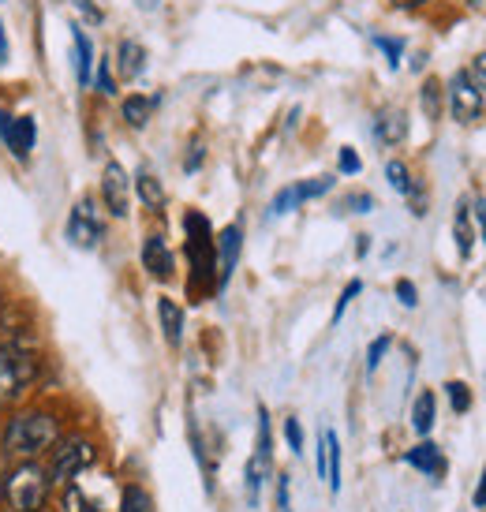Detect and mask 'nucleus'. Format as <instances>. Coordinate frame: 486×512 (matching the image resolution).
Returning <instances> with one entry per match:
<instances>
[{"label":"nucleus","mask_w":486,"mask_h":512,"mask_svg":"<svg viewBox=\"0 0 486 512\" xmlns=\"http://www.w3.org/2000/svg\"><path fill=\"white\" fill-rule=\"evenodd\" d=\"M139 4H143V8H158L161 0H139Z\"/></svg>","instance_id":"44"},{"label":"nucleus","mask_w":486,"mask_h":512,"mask_svg":"<svg viewBox=\"0 0 486 512\" xmlns=\"http://www.w3.org/2000/svg\"><path fill=\"white\" fill-rule=\"evenodd\" d=\"M468 4H479V0H468Z\"/></svg>","instance_id":"45"},{"label":"nucleus","mask_w":486,"mask_h":512,"mask_svg":"<svg viewBox=\"0 0 486 512\" xmlns=\"http://www.w3.org/2000/svg\"><path fill=\"white\" fill-rule=\"evenodd\" d=\"M94 83H98L101 94H116L113 72H109V60H98V75H94Z\"/></svg>","instance_id":"36"},{"label":"nucleus","mask_w":486,"mask_h":512,"mask_svg":"<svg viewBox=\"0 0 486 512\" xmlns=\"http://www.w3.org/2000/svg\"><path fill=\"white\" fill-rule=\"evenodd\" d=\"M348 206H352V214H371L374 199H371V195H352V199H348Z\"/></svg>","instance_id":"38"},{"label":"nucleus","mask_w":486,"mask_h":512,"mask_svg":"<svg viewBox=\"0 0 486 512\" xmlns=\"http://www.w3.org/2000/svg\"><path fill=\"white\" fill-rule=\"evenodd\" d=\"M158 318H161V333H165V341L169 344L184 341V311L176 307V299H161Z\"/></svg>","instance_id":"19"},{"label":"nucleus","mask_w":486,"mask_h":512,"mask_svg":"<svg viewBox=\"0 0 486 512\" xmlns=\"http://www.w3.org/2000/svg\"><path fill=\"white\" fill-rule=\"evenodd\" d=\"M0 60H8V38H4V23H0Z\"/></svg>","instance_id":"42"},{"label":"nucleus","mask_w":486,"mask_h":512,"mask_svg":"<svg viewBox=\"0 0 486 512\" xmlns=\"http://www.w3.org/2000/svg\"><path fill=\"white\" fill-rule=\"evenodd\" d=\"M38 378V363L12 344L0 341V412L15 408L19 400L27 397L30 382Z\"/></svg>","instance_id":"3"},{"label":"nucleus","mask_w":486,"mask_h":512,"mask_svg":"<svg viewBox=\"0 0 486 512\" xmlns=\"http://www.w3.org/2000/svg\"><path fill=\"white\" fill-rule=\"evenodd\" d=\"M135 195L146 202V210H154V214L165 210V187H161V180L154 172H139L135 176Z\"/></svg>","instance_id":"20"},{"label":"nucleus","mask_w":486,"mask_h":512,"mask_svg":"<svg viewBox=\"0 0 486 512\" xmlns=\"http://www.w3.org/2000/svg\"><path fill=\"white\" fill-rule=\"evenodd\" d=\"M75 8H79V15H83L86 23H94V27L105 19V12L98 8V0H75Z\"/></svg>","instance_id":"35"},{"label":"nucleus","mask_w":486,"mask_h":512,"mask_svg":"<svg viewBox=\"0 0 486 512\" xmlns=\"http://www.w3.org/2000/svg\"><path fill=\"white\" fill-rule=\"evenodd\" d=\"M0 139H4V146L12 150V157L27 161L34 143H38V128H34L30 116H12L0 109Z\"/></svg>","instance_id":"10"},{"label":"nucleus","mask_w":486,"mask_h":512,"mask_svg":"<svg viewBox=\"0 0 486 512\" xmlns=\"http://www.w3.org/2000/svg\"><path fill=\"white\" fill-rule=\"evenodd\" d=\"M8 512H15V509H8Z\"/></svg>","instance_id":"46"},{"label":"nucleus","mask_w":486,"mask_h":512,"mask_svg":"<svg viewBox=\"0 0 486 512\" xmlns=\"http://www.w3.org/2000/svg\"><path fill=\"white\" fill-rule=\"evenodd\" d=\"M434 415H438V400H434V393H419L412 404L415 434H430V430H434Z\"/></svg>","instance_id":"22"},{"label":"nucleus","mask_w":486,"mask_h":512,"mask_svg":"<svg viewBox=\"0 0 486 512\" xmlns=\"http://www.w3.org/2000/svg\"><path fill=\"white\" fill-rule=\"evenodd\" d=\"M154 105L158 101L146 98V94H131V98H124V120H128L131 128H146L150 116H154Z\"/></svg>","instance_id":"23"},{"label":"nucleus","mask_w":486,"mask_h":512,"mask_svg":"<svg viewBox=\"0 0 486 512\" xmlns=\"http://www.w3.org/2000/svg\"><path fill=\"white\" fill-rule=\"evenodd\" d=\"M386 180H389V187H393L397 195H408V199H415V180H412V172H408V165H404V161H389Z\"/></svg>","instance_id":"24"},{"label":"nucleus","mask_w":486,"mask_h":512,"mask_svg":"<svg viewBox=\"0 0 486 512\" xmlns=\"http://www.w3.org/2000/svg\"><path fill=\"white\" fill-rule=\"evenodd\" d=\"M404 464H412L415 471H423L427 479H438V475H445L442 449H438V445H430V441H423V445L408 449V453H404Z\"/></svg>","instance_id":"13"},{"label":"nucleus","mask_w":486,"mask_h":512,"mask_svg":"<svg viewBox=\"0 0 486 512\" xmlns=\"http://www.w3.org/2000/svg\"><path fill=\"white\" fill-rule=\"evenodd\" d=\"M101 199H105V210L113 217H128L131 210V180L120 161H109L105 172H101Z\"/></svg>","instance_id":"9"},{"label":"nucleus","mask_w":486,"mask_h":512,"mask_svg":"<svg viewBox=\"0 0 486 512\" xmlns=\"http://www.w3.org/2000/svg\"><path fill=\"white\" fill-rule=\"evenodd\" d=\"M397 299H401L404 307H415V303H419V292H415L412 281H404V277L397 281Z\"/></svg>","instance_id":"37"},{"label":"nucleus","mask_w":486,"mask_h":512,"mask_svg":"<svg viewBox=\"0 0 486 512\" xmlns=\"http://www.w3.org/2000/svg\"><path fill=\"white\" fill-rule=\"evenodd\" d=\"M116 68H120V75H124V79H139V75L146 72V49L139 42L124 38V42H120V49H116Z\"/></svg>","instance_id":"16"},{"label":"nucleus","mask_w":486,"mask_h":512,"mask_svg":"<svg viewBox=\"0 0 486 512\" xmlns=\"http://www.w3.org/2000/svg\"><path fill=\"white\" fill-rule=\"evenodd\" d=\"M94 445L86 438H68L60 441L57 449H53V464H49V479H57V483H75L79 475H83L90 464H94Z\"/></svg>","instance_id":"6"},{"label":"nucleus","mask_w":486,"mask_h":512,"mask_svg":"<svg viewBox=\"0 0 486 512\" xmlns=\"http://www.w3.org/2000/svg\"><path fill=\"white\" fill-rule=\"evenodd\" d=\"M374 135H378L386 146L401 143L404 135H408V120H404L401 109H386V113H378V120H374Z\"/></svg>","instance_id":"17"},{"label":"nucleus","mask_w":486,"mask_h":512,"mask_svg":"<svg viewBox=\"0 0 486 512\" xmlns=\"http://www.w3.org/2000/svg\"><path fill=\"white\" fill-rule=\"evenodd\" d=\"M442 98H445L442 83H438V79H427V83H423V94H419L427 120H438V116H442Z\"/></svg>","instance_id":"26"},{"label":"nucleus","mask_w":486,"mask_h":512,"mask_svg":"<svg viewBox=\"0 0 486 512\" xmlns=\"http://www.w3.org/2000/svg\"><path fill=\"white\" fill-rule=\"evenodd\" d=\"M374 45H378V49H382V53H386L389 68H397V64H401L404 42H397V38H382V34H378V38H374Z\"/></svg>","instance_id":"31"},{"label":"nucleus","mask_w":486,"mask_h":512,"mask_svg":"<svg viewBox=\"0 0 486 512\" xmlns=\"http://www.w3.org/2000/svg\"><path fill=\"white\" fill-rule=\"evenodd\" d=\"M445 94H449V116H453L457 124H472V120H479V113H483V94L475 90L468 72L453 75Z\"/></svg>","instance_id":"8"},{"label":"nucleus","mask_w":486,"mask_h":512,"mask_svg":"<svg viewBox=\"0 0 486 512\" xmlns=\"http://www.w3.org/2000/svg\"><path fill=\"white\" fill-rule=\"evenodd\" d=\"M359 292H363V281H348V285H344L341 299H337V307H333V322H341L344 311H348V303H352V299H356Z\"/></svg>","instance_id":"30"},{"label":"nucleus","mask_w":486,"mask_h":512,"mask_svg":"<svg viewBox=\"0 0 486 512\" xmlns=\"http://www.w3.org/2000/svg\"><path fill=\"white\" fill-rule=\"evenodd\" d=\"M322 441H326V483L337 494L341 490V438L333 430H322Z\"/></svg>","instance_id":"21"},{"label":"nucleus","mask_w":486,"mask_h":512,"mask_svg":"<svg viewBox=\"0 0 486 512\" xmlns=\"http://www.w3.org/2000/svg\"><path fill=\"white\" fill-rule=\"evenodd\" d=\"M475 221H479V232H483V240H486V206L483 202H475Z\"/></svg>","instance_id":"41"},{"label":"nucleus","mask_w":486,"mask_h":512,"mask_svg":"<svg viewBox=\"0 0 486 512\" xmlns=\"http://www.w3.org/2000/svg\"><path fill=\"white\" fill-rule=\"evenodd\" d=\"M60 441V427L53 412H15L8 427L0 434V449L12 460H38L45 449H53Z\"/></svg>","instance_id":"1"},{"label":"nucleus","mask_w":486,"mask_h":512,"mask_svg":"<svg viewBox=\"0 0 486 512\" xmlns=\"http://www.w3.org/2000/svg\"><path fill=\"white\" fill-rule=\"evenodd\" d=\"M445 397H449V404H453V412H460V415L472 408V393H468V385H464V382L445 385Z\"/></svg>","instance_id":"28"},{"label":"nucleus","mask_w":486,"mask_h":512,"mask_svg":"<svg viewBox=\"0 0 486 512\" xmlns=\"http://www.w3.org/2000/svg\"><path fill=\"white\" fill-rule=\"evenodd\" d=\"M329 187H333V176H315V180H303V184H292V195H296V206L311 199H322Z\"/></svg>","instance_id":"25"},{"label":"nucleus","mask_w":486,"mask_h":512,"mask_svg":"<svg viewBox=\"0 0 486 512\" xmlns=\"http://www.w3.org/2000/svg\"><path fill=\"white\" fill-rule=\"evenodd\" d=\"M120 512H154V501L143 486H124L120 494Z\"/></svg>","instance_id":"27"},{"label":"nucleus","mask_w":486,"mask_h":512,"mask_svg":"<svg viewBox=\"0 0 486 512\" xmlns=\"http://www.w3.org/2000/svg\"><path fill=\"white\" fill-rule=\"evenodd\" d=\"M453 236H457L460 258L468 262L472 251H475V228H472V210H468V202H460L457 206V217H453Z\"/></svg>","instance_id":"18"},{"label":"nucleus","mask_w":486,"mask_h":512,"mask_svg":"<svg viewBox=\"0 0 486 512\" xmlns=\"http://www.w3.org/2000/svg\"><path fill=\"white\" fill-rule=\"evenodd\" d=\"M187 228V258H191V292H210L217 288V240L210 232V221L202 214L184 217Z\"/></svg>","instance_id":"2"},{"label":"nucleus","mask_w":486,"mask_h":512,"mask_svg":"<svg viewBox=\"0 0 486 512\" xmlns=\"http://www.w3.org/2000/svg\"><path fill=\"white\" fill-rule=\"evenodd\" d=\"M270 412L258 408V441H255V456L247 460V501L258 505V494H262V483H266V471H270Z\"/></svg>","instance_id":"7"},{"label":"nucleus","mask_w":486,"mask_h":512,"mask_svg":"<svg viewBox=\"0 0 486 512\" xmlns=\"http://www.w3.org/2000/svg\"><path fill=\"white\" fill-rule=\"evenodd\" d=\"M4 494H8V505L15 512H42L45 498H49V471L38 468L34 460H23L4 479Z\"/></svg>","instance_id":"4"},{"label":"nucleus","mask_w":486,"mask_h":512,"mask_svg":"<svg viewBox=\"0 0 486 512\" xmlns=\"http://www.w3.org/2000/svg\"><path fill=\"white\" fill-rule=\"evenodd\" d=\"M337 169H341L344 176H356V172L363 169V161H359V154L352 150V146H341V154H337Z\"/></svg>","instance_id":"32"},{"label":"nucleus","mask_w":486,"mask_h":512,"mask_svg":"<svg viewBox=\"0 0 486 512\" xmlns=\"http://www.w3.org/2000/svg\"><path fill=\"white\" fill-rule=\"evenodd\" d=\"M475 509H486V471L483 479H479V486H475Z\"/></svg>","instance_id":"40"},{"label":"nucleus","mask_w":486,"mask_h":512,"mask_svg":"<svg viewBox=\"0 0 486 512\" xmlns=\"http://www.w3.org/2000/svg\"><path fill=\"white\" fill-rule=\"evenodd\" d=\"M64 512H116V509L105 498L90 494L83 483H68V490H64Z\"/></svg>","instance_id":"15"},{"label":"nucleus","mask_w":486,"mask_h":512,"mask_svg":"<svg viewBox=\"0 0 486 512\" xmlns=\"http://www.w3.org/2000/svg\"><path fill=\"white\" fill-rule=\"evenodd\" d=\"M285 438H288V449L300 456L303 453V427H300V419H285Z\"/></svg>","instance_id":"34"},{"label":"nucleus","mask_w":486,"mask_h":512,"mask_svg":"<svg viewBox=\"0 0 486 512\" xmlns=\"http://www.w3.org/2000/svg\"><path fill=\"white\" fill-rule=\"evenodd\" d=\"M72 57H75V79H79V86H90L94 83V45H90L83 27H72Z\"/></svg>","instance_id":"14"},{"label":"nucleus","mask_w":486,"mask_h":512,"mask_svg":"<svg viewBox=\"0 0 486 512\" xmlns=\"http://www.w3.org/2000/svg\"><path fill=\"white\" fill-rule=\"evenodd\" d=\"M468 79H472L475 90H479V94L486 98V53H479V57L468 64Z\"/></svg>","instance_id":"33"},{"label":"nucleus","mask_w":486,"mask_h":512,"mask_svg":"<svg viewBox=\"0 0 486 512\" xmlns=\"http://www.w3.org/2000/svg\"><path fill=\"white\" fill-rule=\"evenodd\" d=\"M397 8H419V4H427V0H393Z\"/></svg>","instance_id":"43"},{"label":"nucleus","mask_w":486,"mask_h":512,"mask_svg":"<svg viewBox=\"0 0 486 512\" xmlns=\"http://www.w3.org/2000/svg\"><path fill=\"white\" fill-rule=\"evenodd\" d=\"M243 251V232L240 225H229L221 236H217V288H225L236 273V262H240Z\"/></svg>","instance_id":"11"},{"label":"nucleus","mask_w":486,"mask_h":512,"mask_svg":"<svg viewBox=\"0 0 486 512\" xmlns=\"http://www.w3.org/2000/svg\"><path fill=\"white\" fill-rule=\"evenodd\" d=\"M64 236L72 243L75 251H94L105 236V221H101V210L94 199H79L75 202V210L68 214V228H64Z\"/></svg>","instance_id":"5"},{"label":"nucleus","mask_w":486,"mask_h":512,"mask_svg":"<svg viewBox=\"0 0 486 512\" xmlns=\"http://www.w3.org/2000/svg\"><path fill=\"white\" fill-rule=\"evenodd\" d=\"M143 266H146V273H150V277H158V281H169L172 277V251L161 236H146Z\"/></svg>","instance_id":"12"},{"label":"nucleus","mask_w":486,"mask_h":512,"mask_svg":"<svg viewBox=\"0 0 486 512\" xmlns=\"http://www.w3.org/2000/svg\"><path fill=\"white\" fill-rule=\"evenodd\" d=\"M389 344H393V341H389L386 333H382V337H374V341H371V348H367V370H371V374H374L378 367H382V359H386Z\"/></svg>","instance_id":"29"},{"label":"nucleus","mask_w":486,"mask_h":512,"mask_svg":"<svg viewBox=\"0 0 486 512\" xmlns=\"http://www.w3.org/2000/svg\"><path fill=\"white\" fill-rule=\"evenodd\" d=\"M277 509L292 512V498H288V475H281V483H277Z\"/></svg>","instance_id":"39"}]
</instances>
